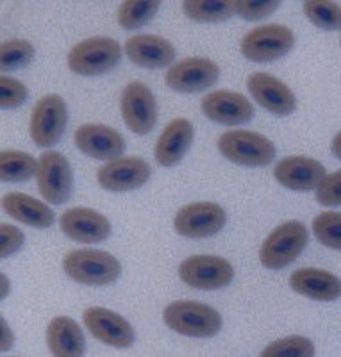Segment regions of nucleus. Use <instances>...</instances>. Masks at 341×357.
Masks as SVG:
<instances>
[{
  "label": "nucleus",
  "instance_id": "12",
  "mask_svg": "<svg viewBox=\"0 0 341 357\" xmlns=\"http://www.w3.org/2000/svg\"><path fill=\"white\" fill-rule=\"evenodd\" d=\"M120 109L126 126L135 134L145 136L158 120V106L152 89L139 81H132L123 88Z\"/></svg>",
  "mask_w": 341,
  "mask_h": 357
},
{
  "label": "nucleus",
  "instance_id": "1",
  "mask_svg": "<svg viewBox=\"0 0 341 357\" xmlns=\"http://www.w3.org/2000/svg\"><path fill=\"white\" fill-rule=\"evenodd\" d=\"M162 320L175 333L188 337H213L222 329V314L197 301H175L162 312Z\"/></svg>",
  "mask_w": 341,
  "mask_h": 357
},
{
  "label": "nucleus",
  "instance_id": "18",
  "mask_svg": "<svg viewBox=\"0 0 341 357\" xmlns=\"http://www.w3.org/2000/svg\"><path fill=\"white\" fill-rule=\"evenodd\" d=\"M204 114L220 126H241L250 122L254 106L245 95L231 89H216L202 98Z\"/></svg>",
  "mask_w": 341,
  "mask_h": 357
},
{
  "label": "nucleus",
  "instance_id": "27",
  "mask_svg": "<svg viewBox=\"0 0 341 357\" xmlns=\"http://www.w3.org/2000/svg\"><path fill=\"white\" fill-rule=\"evenodd\" d=\"M161 2L158 0H129L122 2L118 9V24L126 31H136V29L146 25L156 17Z\"/></svg>",
  "mask_w": 341,
  "mask_h": 357
},
{
  "label": "nucleus",
  "instance_id": "2",
  "mask_svg": "<svg viewBox=\"0 0 341 357\" xmlns=\"http://www.w3.org/2000/svg\"><path fill=\"white\" fill-rule=\"evenodd\" d=\"M66 277L86 286H107L122 273V264L104 250L81 248L68 252L63 259Z\"/></svg>",
  "mask_w": 341,
  "mask_h": 357
},
{
  "label": "nucleus",
  "instance_id": "30",
  "mask_svg": "<svg viewBox=\"0 0 341 357\" xmlns=\"http://www.w3.org/2000/svg\"><path fill=\"white\" fill-rule=\"evenodd\" d=\"M259 357H315V345L305 336H288L264 347Z\"/></svg>",
  "mask_w": 341,
  "mask_h": 357
},
{
  "label": "nucleus",
  "instance_id": "23",
  "mask_svg": "<svg viewBox=\"0 0 341 357\" xmlns=\"http://www.w3.org/2000/svg\"><path fill=\"white\" fill-rule=\"evenodd\" d=\"M47 345L52 357H84L86 352L84 334L70 317H56L49 321Z\"/></svg>",
  "mask_w": 341,
  "mask_h": 357
},
{
  "label": "nucleus",
  "instance_id": "22",
  "mask_svg": "<svg viewBox=\"0 0 341 357\" xmlns=\"http://www.w3.org/2000/svg\"><path fill=\"white\" fill-rule=\"evenodd\" d=\"M289 286L311 301L333 302L341 296L340 277L321 268H298L289 275Z\"/></svg>",
  "mask_w": 341,
  "mask_h": 357
},
{
  "label": "nucleus",
  "instance_id": "7",
  "mask_svg": "<svg viewBox=\"0 0 341 357\" xmlns=\"http://www.w3.org/2000/svg\"><path fill=\"white\" fill-rule=\"evenodd\" d=\"M66 123H68L66 102L59 95L50 93L41 97L34 104L29 122V134L38 146L50 149L63 138Z\"/></svg>",
  "mask_w": 341,
  "mask_h": 357
},
{
  "label": "nucleus",
  "instance_id": "8",
  "mask_svg": "<svg viewBox=\"0 0 341 357\" xmlns=\"http://www.w3.org/2000/svg\"><path fill=\"white\" fill-rule=\"evenodd\" d=\"M179 277L184 284L195 289H222L234 279V268L227 259L209 254L190 256L179 264Z\"/></svg>",
  "mask_w": 341,
  "mask_h": 357
},
{
  "label": "nucleus",
  "instance_id": "5",
  "mask_svg": "<svg viewBox=\"0 0 341 357\" xmlns=\"http://www.w3.org/2000/svg\"><path fill=\"white\" fill-rule=\"evenodd\" d=\"M309 240V232L302 222L288 220L266 236L259 250L261 264L268 270H280L301 256Z\"/></svg>",
  "mask_w": 341,
  "mask_h": 357
},
{
  "label": "nucleus",
  "instance_id": "15",
  "mask_svg": "<svg viewBox=\"0 0 341 357\" xmlns=\"http://www.w3.org/2000/svg\"><path fill=\"white\" fill-rule=\"evenodd\" d=\"M73 142L82 154L100 161L122 158V152L126 151L122 132L104 123H82L73 134Z\"/></svg>",
  "mask_w": 341,
  "mask_h": 357
},
{
  "label": "nucleus",
  "instance_id": "17",
  "mask_svg": "<svg viewBox=\"0 0 341 357\" xmlns=\"http://www.w3.org/2000/svg\"><path fill=\"white\" fill-rule=\"evenodd\" d=\"M59 227L70 240L79 243H100L111 234V223L90 207H70L59 216Z\"/></svg>",
  "mask_w": 341,
  "mask_h": 357
},
{
  "label": "nucleus",
  "instance_id": "31",
  "mask_svg": "<svg viewBox=\"0 0 341 357\" xmlns=\"http://www.w3.org/2000/svg\"><path fill=\"white\" fill-rule=\"evenodd\" d=\"M313 234L324 247L341 250V213H320L313 220Z\"/></svg>",
  "mask_w": 341,
  "mask_h": 357
},
{
  "label": "nucleus",
  "instance_id": "6",
  "mask_svg": "<svg viewBox=\"0 0 341 357\" xmlns=\"http://www.w3.org/2000/svg\"><path fill=\"white\" fill-rule=\"evenodd\" d=\"M295 45V34L280 24L257 25L241 40V54L254 63H270L285 57Z\"/></svg>",
  "mask_w": 341,
  "mask_h": 357
},
{
  "label": "nucleus",
  "instance_id": "32",
  "mask_svg": "<svg viewBox=\"0 0 341 357\" xmlns=\"http://www.w3.org/2000/svg\"><path fill=\"white\" fill-rule=\"evenodd\" d=\"M29 97V89L24 82L13 79L9 75L0 77V104L2 109H17L24 106Z\"/></svg>",
  "mask_w": 341,
  "mask_h": 357
},
{
  "label": "nucleus",
  "instance_id": "38",
  "mask_svg": "<svg viewBox=\"0 0 341 357\" xmlns=\"http://www.w3.org/2000/svg\"><path fill=\"white\" fill-rule=\"evenodd\" d=\"M0 279H2V298H6L9 293V279L6 273H2V277H0Z\"/></svg>",
  "mask_w": 341,
  "mask_h": 357
},
{
  "label": "nucleus",
  "instance_id": "24",
  "mask_svg": "<svg viewBox=\"0 0 341 357\" xmlns=\"http://www.w3.org/2000/svg\"><path fill=\"white\" fill-rule=\"evenodd\" d=\"M2 207L13 220L25 223L29 227L47 229L56 220V215L47 204L25 195V193H20V191L6 193L2 197Z\"/></svg>",
  "mask_w": 341,
  "mask_h": 357
},
{
  "label": "nucleus",
  "instance_id": "28",
  "mask_svg": "<svg viewBox=\"0 0 341 357\" xmlns=\"http://www.w3.org/2000/svg\"><path fill=\"white\" fill-rule=\"evenodd\" d=\"M33 59L34 47L27 40H8L0 47V70L4 73L25 68Z\"/></svg>",
  "mask_w": 341,
  "mask_h": 357
},
{
  "label": "nucleus",
  "instance_id": "20",
  "mask_svg": "<svg viewBox=\"0 0 341 357\" xmlns=\"http://www.w3.org/2000/svg\"><path fill=\"white\" fill-rule=\"evenodd\" d=\"M195 129L188 118H175L165 127L154 149V158L158 165L165 168L177 167L184 159L193 143Z\"/></svg>",
  "mask_w": 341,
  "mask_h": 357
},
{
  "label": "nucleus",
  "instance_id": "9",
  "mask_svg": "<svg viewBox=\"0 0 341 357\" xmlns=\"http://www.w3.org/2000/svg\"><path fill=\"white\" fill-rule=\"evenodd\" d=\"M38 190L49 204L59 206L72 197L73 172L68 159L56 151H47L38 159Z\"/></svg>",
  "mask_w": 341,
  "mask_h": 357
},
{
  "label": "nucleus",
  "instance_id": "34",
  "mask_svg": "<svg viewBox=\"0 0 341 357\" xmlns=\"http://www.w3.org/2000/svg\"><path fill=\"white\" fill-rule=\"evenodd\" d=\"M317 200L321 206H341V170L329 174L317 188Z\"/></svg>",
  "mask_w": 341,
  "mask_h": 357
},
{
  "label": "nucleus",
  "instance_id": "37",
  "mask_svg": "<svg viewBox=\"0 0 341 357\" xmlns=\"http://www.w3.org/2000/svg\"><path fill=\"white\" fill-rule=\"evenodd\" d=\"M331 151H333V154L336 155L338 159H341V130L334 136L333 143H331Z\"/></svg>",
  "mask_w": 341,
  "mask_h": 357
},
{
  "label": "nucleus",
  "instance_id": "11",
  "mask_svg": "<svg viewBox=\"0 0 341 357\" xmlns=\"http://www.w3.org/2000/svg\"><path fill=\"white\" fill-rule=\"evenodd\" d=\"M220 79V68L207 57H186L168 68L165 82L177 93L191 95L211 88Z\"/></svg>",
  "mask_w": 341,
  "mask_h": 357
},
{
  "label": "nucleus",
  "instance_id": "13",
  "mask_svg": "<svg viewBox=\"0 0 341 357\" xmlns=\"http://www.w3.org/2000/svg\"><path fill=\"white\" fill-rule=\"evenodd\" d=\"M151 174V165L145 159L127 155L107 161L104 167L98 168L97 183L100 188L113 193H127L146 184Z\"/></svg>",
  "mask_w": 341,
  "mask_h": 357
},
{
  "label": "nucleus",
  "instance_id": "3",
  "mask_svg": "<svg viewBox=\"0 0 341 357\" xmlns=\"http://www.w3.org/2000/svg\"><path fill=\"white\" fill-rule=\"evenodd\" d=\"M122 54L123 50L116 40L107 36H93L73 45L66 56V63L73 73L95 77L111 72L120 63Z\"/></svg>",
  "mask_w": 341,
  "mask_h": 357
},
{
  "label": "nucleus",
  "instance_id": "21",
  "mask_svg": "<svg viewBox=\"0 0 341 357\" xmlns=\"http://www.w3.org/2000/svg\"><path fill=\"white\" fill-rule=\"evenodd\" d=\"M123 50L130 61L143 68H165L174 63L177 54L174 45L158 34L130 36L123 45Z\"/></svg>",
  "mask_w": 341,
  "mask_h": 357
},
{
  "label": "nucleus",
  "instance_id": "36",
  "mask_svg": "<svg viewBox=\"0 0 341 357\" xmlns=\"http://www.w3.org/2000/svg\"><path fill=\"white\" fill-rule=\"evenodd\" d=\"M0 327H2V352H6V350H9V347L13 345V341L15 340H13V333L9 331V325L6 318H2Z\"/></svg>",
  "mask_w": 341,
  "mask_h": 357
},
{
  "label": "nucleus",
  "instance_id": "33",
  "mask_svg": "<svg viewBox=\"0 0 341 357\" xmlns=\"http://www.w3.org/2000/svg\"><path fill=\"white\" fill-rule=\"evenodd\" d=\"M279 6L280 2H277V0H263V2L261 0H256V2H250V0H236L234 13L248 22H257L273 15Z\"/></svg>",
  "mask_w": 341,
  "mask_h": 357
},
{
  "label": "nucleus",
  "instance_id": "4",
  "mask_svg": "<svg viewBox=\"0 0 341 357\" xmlns=\"http://www.w3.org/2000/svg\"><path fill=\"white\" fill-rule=\"evenodd\" d=\"M218 151L227 161L240 167L263 168L275 159V145L254 130H227L220 134Z\"/></svg>",
  "mask_w": 341,
  "mask_h": 357
},
{
  "label": "nucleus",
  "instance_id": "26",
  "mask_svg": "<svg viewBox=\"0 0 341 357\" xmlns=\"http://www.w3.org/2000/svg\"><path fill=\"white\" fill-rule=\"evenodd\" d=\"M183 11L190 20L200 24H220L234 15V2L224 0H186Z\"/></svg>",
  "mask_w": 341,
  "mask_h": 357
},
{
  "label": "nucleus",
  "instance_id": "16",
  "mask_svg": "<svg viewBox=\"0 0 341 357\" xmlns=\"http://www.w3.org/2000/svg\"><path fill=\"white\" fill-rule=\"evenodd\" d=\"M273 177L280 186L293 191H313L321 184L327 174L320 161L308 155H288L273 168Z\"/></svg>",
  "mask_w": 341,
  "mask_h": 357
},
{
  "label": "nucleus",
  "instance_id": "19",
  "mask_svg": "<svg viewBox=\"0 0 341 357\" xmlns=\"http://www.w3.org/2000/svg\"><path fill=\"white\" fill-rule=\"evenodd\" d=\"M247 88L254 100L277 116H288L295 111L296 98L285 82L266 72H256L248 75Z\"/></svg>",
  "mask_w": 341,
  "mask_h": 357
},
{
  "label": "nucleus",
  "instance_id": "35",
  "mask_svg": "<svg viewBox=\"0 0 341 357\" xmlns=\"http://www.w3.org/2000/svg\"><path fill=\"white\" fill-rule=\"evenodd\" d=\"M25 243V236L15 225H9V223H2L0 225V257L6 259L11 254L20 250Z\"/></svg>",
  "mask_w": 341,
  "mask_h": 357
},
{
  "label": "nucleus",
  "instance_id": "14",
  "mask_svg": "<svg viewBox=\"0 0 341 357\" xmlns=\"http://www.w3.org/2000/svg\"><path fill=\"white\" fill-rule=\"evenodd\" d=\"M82 321L98 341L114 349H129L136 340L132 325L118 312L106 307H88Z\"/></svg>",
  "mask_w": 341,
  "mask_h": 357
},
{
  "label": "nucleus",
  "instance_id": "10",
  "mask_svg": "<svg viewBox=\"0 0 341 357\" xmlns=\"http://www.w3.org/2000/svg\"><path fill=\"white\" fill-rule=\"evenodd\" d=\"M227 213L213 202H193L181 207L174 218L175 231L190 240H202L218 234L225 227Z\"/></svg>",
  "mask_w": 341,
  "mask_h": 357
},
{
  "label": "nucleus",
  "instance_id": "29",
  "mask_svg": "<svg viewBox=\"0 0 341 357\" xmlns=\"http://www.w3.org/2000/svg\"><path fill=\"white\" fill-rule=\"evenodd\" d=\"M304 13L309 20L324 31H340L341 8L329 0H308L304 2Z\"/></svg>",
  "mask_w": 341,
  "mask_h": 357
},
{
  "label": "nucleus",
  "instance_id": "25",
  "mask_svg": "<svg viewBox=\"0 0 341 357\" xmlns=\"http://www.w3.org/2000/svg\"><path fill=\"white\" fill-rule=\"evenodd\" d=\"M38 174V159L27 152L2 151L0 177L4 183H25Z\"/></svg>",
  "mask_w": 341,
  "mask_h": 357
}]
</instances>
